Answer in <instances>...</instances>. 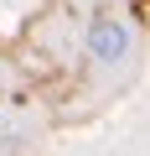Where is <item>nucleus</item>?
I'll return each instance as SVG.
<instances>
[{
	"instance_id": "nucleus-1",
	"label": "nucleus",
	"mask_w": 150,
	"mask_h": 156,
	"mask_svg": "<svg viewBox=\"0 0 150 156\" xmlns=\"http://www.w3.org/2000/svg\"><path fill=\"white\" fill-rule=\"evenodd\" d=\"M88 57L104 62V68L124 62V57H129V26H124L119 16H98V21L88 26Z\"/></svg>"
}]
</instances>
